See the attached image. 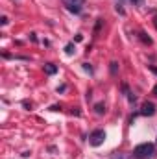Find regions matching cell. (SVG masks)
I'll use <instances>...</instances> for the list:
<instances>
[{
  "mask_svg": "<svg viewBox=\"0 0 157 159\" xmlns=\"http://www.w3.org/2000/svg\"><path fill=\"white\" fill-rule=\"evenodd\" d=\"M150 70H154V72H155V74H157V69H155V67H154V65H150Z\"/></svg>",
  "mask_w": 157,
  "mask_h": 159,
  "instance_id": "obj_14",
  "label": "cell"
},
{
  "mask_svg": "<svg viewBox=\"0 0 157 159\" xmlns=\"http://www.w3.org/2000/svg\"><path fill=\"white\" fill-rule=\"evenodd\" d=\"M94 111H96V115H104L105 113V106L104 104H96L94 106Z\"/></svg>",
  "mask_w": 157,
  "mask_h": 159,
  "instance_id": "obj_6",
  "label": "cell"
},
{
  "mask_svg": "<svg viewBox=\"0 0 157 159\" xmlns=\"http://www.w3.org/2000/svg\"><path fill=\"white\" fill-rule=\"evenodd\" d=\"M7 22H9V20H7V17H2V19H0V24H2V26H6Z\"/></svg>",
  "mask_w": 157,
  "mask_h": 159,
  "instance_id": "obj_11",
  "label": "cell"
},
{
  "mask_svg": "<svg viewBox=\"0 0 157 159\" xmlns=\"http://www.w3.org/2000/svg\"><path fill=\"white\" fill-rule=\"evenodd\" d=\"M83 69H85V70H87V72H92V67H91V65H89V63H83Z\"/></svg>",
  "mask_w": 157,
  "mask_h": 159,
  "instance_id": "obj_10",
  "label": "cell"
},
{
  "mask_svg": "<svg viewBox=\"0 0 157 159\" xmlns=\"http://www.w3.org/2000/svg\"><path fill=\"white\" fill-rule=\"evenodd\" d=\"M117 70H118V63H117V61H113V63H111V74L115 76V74H117Z\"/></svg>",
  "mask_w": 157,
  "mask_h": 159,
  "instance_id": "obj_9",
  "label": "cell"
},
{
  "mask_svg": "<svg viewBox=\"0 0 157 159\" xmlns=\"http://www.w3.org/2000/svg\"><path fill=\"white\" fill-rule=\"evenodd\" d=\"M154 93H155V94H157V85H155V87H154Z\"/></svg>",
  "mask_w": 157,
  "mask_h": 159,
  "instance_id": "obj_17",
  "label": "cell"
},
{
  "mask_svg": "<svg viewBox=\"0 0 157 159\" xmlns=\"http://www.w3.org/2000/svg\"><path fill=\"white\" fill-rule=\"evenodd\" d=\"M141 115H144V117L155 115V106H154L152 102H144V104H142V109H141Z\"/></svg>",
  "mask_w": 157,
  "mask_h": 159,
  "instance_id": "obj_4",
  "label": "cell"
},
{
  "mask_svg": "<svg viewBox=\"0 0 157 159\" xmlns=\"http://www.w3.org/2000/svg\"><path fill=\"white\" fill-rule=\"evenodd\" d=\"M133 4H142V0H131Z\"/></svg>",
  "mask_w": 157,
  "mask_h": 159,
  "instance_id": "obj_15",
  "label": "cell"
},
{
  "mask_svg": "<svg viewBox=\"0 0 157 159\" xmlns=\"http://www.w3.org/2000/svg\"><path fill=\"white\" fill-rule=\"evenodd\" d=\"M117 11H118V13H120V15H126V11H124V9H122L120 6H117Z\"/></svg>",
  "mask_w": 157,
  "mask_h": 159,
  "instance_id": "obj_12",
  "label": "cell"
},
{
  "mask_svg": "<svg viewBox=\"0 0 157 159\" xmlns=\"http://www.w3.org/2000/svg\"><path fill=\"white\" fill-rule=\"evenodd\" d=\"M63 4L67 6L69 11H72V13H79V11L83 9V6H85V0H63Z\"/></svg>",
  "mask_w": 157,
  "mask_h": 159,
  "instance_id": "obj_3",
  "label": "cell"
},
{
  "mask_svg": "<svg viewBox=\"0 0 157 159\" xmlns=\"http://www.w3.org/2000/svg\"><path fill=\"white\" fill-rule=\"evenodd\" d=\"M104 141H105V131H104V129H96V131H92L91 137H89V143H91L92 146H100V144H104Z\"/></svg>",
  "mask_w": 157,
  "mask_h": 159,
  "instance_id": "obj_2",
  "label": "cell"
},
{
  "mask_svg": "<svg viewBox=\"0 0 157 159\" xmlns=\"http://www.w3.org/2000/svg\"><path fill=\"white\" fill-rule=\"evenodd\" d=\"M74 50H76V48H74V44H72V43H69V44L65 46V52H67L69 56H72V54H74Z\"/></svg>",
  "mask_w": 157,
  "mask_h": 159,
  "instance_id": "obj_8",
  "label": "cell"
},
{
  "mask_svg": "<svg viewBox=\"0 0 157 159\" xmlns=\"http://www.w3.org/2000/svg\"><path fill=\"white\" fill-rule=\"evenodd\" d=\"M30 39H32L34 43H35V41H37V35H35V34H30Z\"/></svg>",
  "mask_w": 157,
  "mask_h": 159,
  "instance_id": "obj_13",
  "label": "cell"
},
{
  "mask_svg": "<svg viewBox=\"0 0 157 159\" xmlns=\"http://www.w3.org/2000/svg\"><path fill=\"white\" fill-rule=\"evenodd\" d=\"M44 72L52 76V74H56V72H57V67H56L54 63H46V65H44Z\"/></svg>",
  "mask_w": 157,
  "mask_h": 159,
  "instance_id": "obj_5",
  "label": "cell"
},
{
  "mask_svg": "<svg viewBox=\"0 0 157 159\" xmlns=\"http://www.w3.org/2000/svg\"><path fill=\"white\" fill-rule=\"evenodd\" d=\"M139 37H141V41H142L144 44H152V43H154V41L150 39V37H148V35H146L144 32H141V34H139Z\"/></svg>",
  "mask_w": 157,
  "mask_h": 159,
  "instance_id": "obj_7",
  "label": "cell"
},
{
  "mask_svg": "<svg viewBox=\"0 0 157 159\" xmlns=\"http://www.w3.org/2000/svg\"><path fill=\"white\" fill-rule=\"evenodd\" d=\"M154 154H155V146L152 143H142V144L135 146V150H133V156L137 159H150Z\"/></svg>",
  "mask_w": 157,
  "mask_h": 159,
  "instance_id": "obj_1",
  "label": "cell"
},
{
  "mask_svg": "<svg viewBox=\"0 0 157 159\" xmlns=\"http://www.w3.org/2000/svg\"><path fill=\"white\" fill-rule=\"evenodd\" d=\"M154 24H155V28H157V19H154Z\"/></svg>",
  "mask_w": 157,
  "mask_h": 159,
  "instance_id": "obj_16",
  "label": "cell"
}]
</instances>
